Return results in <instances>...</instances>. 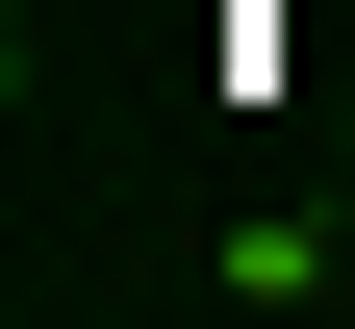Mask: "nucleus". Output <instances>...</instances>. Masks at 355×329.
I'll use <instances>...</instances> for the list:
<instances>
[{
    "label": "nucleus",
    "mask_w": 355,
    "mask_h": 329,
    "mask_svg": "<svg viewBox=\"0 0 355 329\" xmlns=\"http://www.w3.org/2000/svg\"><path fill=\"white\" fill-rule=\"evenodd\" d=\"M330 127H355V102H330Z\"/></svg>",
    "instance_id": "nucleus-1"
}]
</instances>
